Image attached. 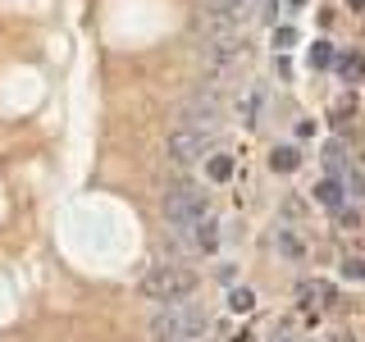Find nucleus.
<instances>
[{"label":"nucleus","instance_id":"4be33fe9","mask_svg":"<svg viewBox=\"0 0 365 342\" xmlns=\"http://www.w3.org/2000/svg\"><path fill=\"white\" fill-rule=\"evenodd\" d=\"M274 342H302V338H297V333H279V338H274Z\"/></svg>","mask_w":365,"mask_h":342},{"label":"nucleus","instance_id":"b1692460","mask_svg":"<svg viewBox=\"0 0 365 342\" xmlns=\"http://www.w3.org/2000/svg\"><path fill=\"white\" fill-rule=\"evenodd\" d=\"M347 5H351V9H365V0H347Z\"/></svg>","mask_w":365,"mask_h":342},{"label":"nucleus","instance_id":"2eb2a0df","mask_svg":"<svg viewBox=\"0 0 365 342\" xmlns=\"http://www.w3.org/2000/svg\"><path fill=\"white\" fill-rule=\"evenodd\" d=\"M205 174H210L215 182H224L228 174H233V155H210L205 160Z\"/></svg>","mask_w":365,"mask_h":342},{"label":"nucleus","instance_id":"dca6fc26","mask_svg":"<svg viewBox=\"0 0 365 342\" xmlns=\"http://www.w3.org/2000/svg\"><path fill=\"white\" fill-rule=\"evenodd\" d=\"M228 306H233L237 315H247L251 306H256V292H247V288H233V296H228Z\"/></svg>","mask_w":365,"mask_h":342},{"label":"nucleus","instance_id":"393cba45","mask_svg":"<svg viewBox=\"0 0 365 342\" xmlns=\"http://www.w3.org/2000/svg\"><path fill=\"white\" fill-rule=\"evenodd\" d=\"M288 5H292V9H302V5H306V0H288Z\"/></svg>","mask_w":365,"mask_h":342},{"label":"nucleus","instance_id":"aec40b11","mask_svg":"<svg viewBox=\"0 0 365 342\" xmlns=\"http://www.w3.org/2000/svg\"><path fill=\"white\" fill-rule=\"evenodd\" d=\"M260 19L274 28V23H279V0H260Z\"/></svg>","mask_w":365,"mask_h":342},{"label":"nucleus","instance_id":"5701e85b","mask_svg":"<svg viewBox=\"0 0 365 342\" xmlns=\"http://www.w3.org/2000/svg\"><path fill=\"white\" fill-rule=\"evenodd\" d=\"M329 342H351V333H334V338H329Z\"/></svg>","mask_w":365,"mask_h":342},{"label":"nucleus","instance_id":"f8f14e48","mask_svg":"<svg viewBox=\"0 0 365 342\" xmlns=\"http://www.w3.org/2000/svg\"><path fill=\"white\" fill-rule=\"evenodd\" d=\"M269 165L279 169V174H292L297 165H302V151L297 146H274V155H269Z\"/></svg>","mask_w":365,"mask_h":342},{"label":"nucleus","instance_id":"4468645a","mask_svg":"<svg viewBox=\"0 0 365 342\" xmlns=\"http://www.w3.org/2000/svg\"><path fill=\"white\" fill-rule=\"evenodd\" d=\"M279 251H283V256H288V260H302V256H306L302 237H297L292 228H279Z\"/></svg>","mask_w":365,"mask_h":342},{"label":"nucleus","instance_id":"412c9836","mask_svg":"<svg viewBox=\"0 0 365 342\" xmlns=\"http://www.w3.org/2000/svg\"><path fill=\"white\" fill-rule=\"evenodd\" d=\"M324 165H329V169H338V174H342V165H347V160H342V146H329V151H324Z\"/></svg>","mask_w":365,"mask_h":342},{"label":"nucleus","instance_id":"a211bd4d","mask_svg":"<svg viewBox=\"0 0 365 342\" xmlns=\"http://www.w3.org/2000/svg\"><path fill=\"white\" fill-rule=\"evenodd\" d=\"M274 46H279V51H292V46H297V28H274Z\"/></svg>","mask_w":365,"mask_h":342},{"label":"nucleus","instance_id":"7ed1b4c3","mask_svg":"<svg viewBox=\"0 0 365 342\" xmlns=\"http://www.w3.org/2000/svg\"><path fill=\"white\" fill-rule=\"evenodd\" d=\"M205 214H210V197H205L197 182H174L165 192V219L174 228H182V233H192Z\"/></svg>","mask_w":365,"mask_h":342},{"label":"nucleus","instance_id":"0eeeda50","mask_svg":"<svg viewBox=\"0 0 365 342\" xmlns=\"http://www.w3.org/2000/svg\"><path fill=\"white\" fill-rule=\"evenodd\" d=\"M256 14V0H205V19L210 28H237Z\"/></svg>","mask_w":365,"mask_h":342},{"label":"nucleus","instance_id":"9b49d317","mask_svg":"<svg viewBox=\"0 0 365 342\" xmlns=\"http://www.w3.org/2000/svg\"><path fill=\"white\" fill-rule=\"evenodd\" d=\"M315 201L329 205V210H342V201H347V187H342V178H324L315 187Z\"/></svg>","mask_w":365,"mask_h":342},{"label":"nucleus","instance_id":"423d86ee","mask_svg":"<svg viewBox=\"0 0 365 342\" xmlns=\"http://www.w3.org/2000/svg\"><path fill=\"white\" fill-rule=\"evenodd\" d=\"M220 114H224L220 96H210V91H201V96L182 100V114H178V119L187 123V128H210V133H215V123H220Z\"/></svg>","mask_w":365,"mask_h":342},{"label":"nucleus","instance_id":"39448f33","mask_svg":"<svg viewBox=\"0 0 365 342\" xmlns=\"http://www.w3.org/2000/svg\"><path fill=\"white\" fill-rule=\"evenodd\" d=\"M210 146H215L210 128H187V123H182V128L169 137V160H174V165H197V160L210 155Z\"/></svg>","mask_w":365,"mask_h":342},{"label":"nucleus","instance_id":"20e7f679","mask_svg":"<svg viewBox=\"0 0 365 342\" xmlns=\"http://www.w3.org/2000/svg\"><path fill=\"white\" fill-rule=\"evenodd\" d=\"M201 60L224 73V68H233V64H242V60H247V41L237 37L233 28H215V37L201 46Z\"/></svg>","mask_w":365,"mask_h":342},{"label":"nucleus","instance_id":"f257e3e1","mask_svg":"<svg viewBox=\"0 0 365 342\" xmlns=\"http://www.w3.org/2000/svg\"><path fill=\"white\" fill-rule=\"evenodd\" d=\"M205 328H210V315H205L197 301L160 306V315L151 319L155 342H197V338H205Z\"/></svg>","mask_w":365,"mask_h":342},{"label":"nucleus","instance_id":"6e6552de","mask_svg":"<svg viewBox=\"0 0 365 342\" xmlns=\"http://www.w3.org/2000/svg\"><path fill=\"white\" fill-rule=\"evenodd\" d=\"M297 296H302L306 306H329V301H338L334 283H324V279H302V283H297Z\"/></svg>","mask_w":365,"mask_h":342},{"label":"nucleus","instance_id":"1a4fd4ad","mask_svg":"<svg viewBox=\"0 0 365 342\" xmlns=\"http://www.w3.org/2000/svg\"><path fill=\"white\" fill-rule=\"evenodd\" d=\"M260 110H265V87L256 83V87H247L242 96H237V119H242V123H256Z\"/></svg>","mask_w":365,"mask_h":342},{"label":"nucleus","instance_id":"9d476101","mask_svg":"<svg viewBox=\"0 0 365 342\" xmlns=\"http://www.w3.org/2000/svg\"><path fill=\"white\" fill-rule=\"evenodd\" d=\"M192 242H197V251H215V247H220V219L205 214V219L192 228Z\"/></svg>","mask_w":365,"mask_h":342},{"label":"nucleus","instance_id":"6ab92c4d","mask_svg":"<svg viewBox=\"0 0 365 342\" xmlns=\"http://www.w3.org/2000/svg\"><path fill=\"white\" fill-rule=\"evenodd\" d=\"M342 274H347V279H356V283H365V256L347 260V265H342Z\"/></svg>","mask_w":365,"mask_h":342},{"label":"nucleus","instance_id":"f03ea898","mask_svg":"<svg viewBox=\"0 0 365 342\" xmlns=\"http://www.w3.org/2000/svg\"><path fill=\"white\" fill-rule=\"evenodd\" d=\"M192 288H197V274L182 269V265H155L137 283V292H142L146 301H160V306H174L182 296H192Z\"/></svg>","mask_w":365,"mask_h":342},{"label":"nucleus","instance_id":"f3484780","mask_svg":"<svg viewBox=\"0 0 365 342\" xmlns=\"http://www.w3.org/2000/svg\"><path fill=\"white\" fill-rule=\"evenodd\" d=\"M311 64L315 68H329V64H334V46H329V41H315L311 46Z\"/></svg>","mask_w":365,"mask_h":342},{"label":"nucleus","instance_id":"ddd939ff","mask_svg":"<svg viewBox=\"0 0 365 342\" xmlns=\"http://www.w3.org/2000/svg\"><path fill=\"white\" fill-rule=\"evenodd\" d=\"M361 73H365L361 55H338V78H342V83H361Z\"/></svg>","mask_w":365,"mask_h":342}]
</instances>
